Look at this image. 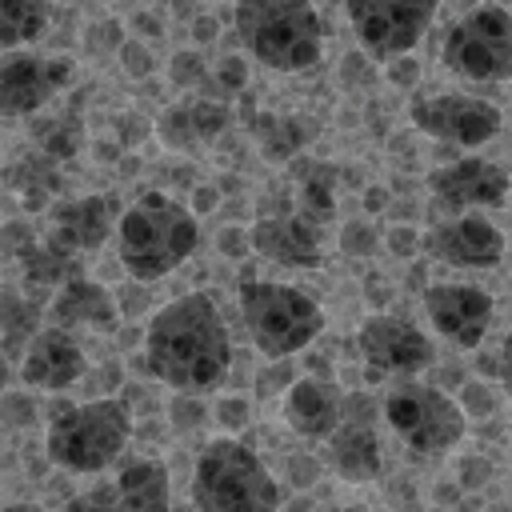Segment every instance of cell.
Listing matches in <instances>:
<instances>
[{"mask_svg":"<svg viewBox=\"0 0 512 512\" xmlns=\"http://www.w3.org/2000/svg\"><path fill=\"white\" fill-rule=\"evenodd\" d=\"M488 476H492V464H488V460H468V464H464V484H468V488L488 484Z\"/></svg>","mask_w":512,"mask_h":512,"instance_id":"45","label":"cell"},{"mask_svg":"<svg viewBox=\"0 0 512 512\" xmlns=\"http://www.w3.org/2000/svg\"><path fill=\"white\" fill-rule=\"evenodd\" d=\"M0 240H4V248H8V256H16V252H20V248H24L28 240H32V232H28L24 224H8V228L0 232Z\"/></svg>","mask_w":512,"mask_h":512,"instance_id":"43","label":"cell"},{"mask_svg":"<svg viewBox=\"0 0 512 512\" xmlns=\"http://www.w3.org/2000/svg\"><path fill=\"white\" fill-rule=\"evenodd\" d=\"M112 488H116V508H136V512L168 508V468L160 460L124 464Z\"/></svg>","mask_w":512,"mask_h":512,"instance_id":"22","label":"cell"},{"mask_svg":"<svg viewBox=\"0 0 512 512\" xmlns=\"http://www.w3.org/2000/svg\"><path fill=\"white\" fill-rule=\"evenodd\" d=\"M376 228L372 224H364V220H356V224H344V232H340V248L348 252V256H372V248H376Z\"/></svg>","mask_w":512,"mask_h":512,"instance_id":"33","label":"cell"},{"mask_svg":"<svg viewBox=\"0 0 512 512\" xmlns=\"http://www.w3.org/2000/svg\"><path fill=\"white\" fill-rule=\"evenodd\" d=\"M128 432H132L128 404L116 400V396H100V400H88V404L60 408L48 424L44 452L56 468L100 472L124 452Z\"/></svg>","mask_w":512,"mask_h":512,"instance_id":"5","label":"cell"},{"mask_svg":"<svg viewBox=\"0 0 512 512\" xmlns=\"http://www.w3.org/2000/svg\"><path fill=\"white\" fill-rule=\"evenodd\" d=\"M252 136L260 140V152L268 160H292L304 144H308V128L296 116H276V112H260L252 116Z\"/></svg>","mask_w":512,"mask_h":512,"instance_id":"25","label":"cell"},{"mask_svg":"<svg viewBox=\"0 0 512 512\" xmlns=\"http://www.w3.org/2000/svg\"><path fill=\"white\" fill-rule=\"evenodd\" d=\"M444 68L476 80V84H500L512 72V16L500 4H484L464 12L448 36H444Z\"/></svg>","mask_w":512,"mask_h":512,"instance_id":"7","label":"cell"},{"mask_svg":"<svg viewBox=\"0 0 512 512\" xmlns=\"http://www.w3.org/2000/svg\"><path fill=\"white\" fill-rule=\"evenodd\" d=\"M216 248L224 252V256H232V260H244L248 256V232H240V228H224L220 236H216Z\"/></svg>","mask_w":512,"mask_h":512,"instance_id":"39","label":"cell"},{"mask_svg":"<svg viewBox=\"0 0 512 512\" xmlns=\"http://www.w3.org/2000/svg\"><path fill=\"white\" fill-rule=\"evenodd\" d=\"M320 232L324 224H316L312 216H304L300 208L292 212H272L260 216L248 232V244L272 260V264H288V268H316L320 264Z\"/></svg>","mask_w":512,"mask_h":512,"instance_id":"15","label":"cell"},{"mask_svg":"<svg viewBox=\"0 0 512 512\" xmlns=\"http://www.w3.org/2000/svg\"><path fill=\"white\" fill-rule=\"evenodd\" d=\"M112 44H120V24L116 20H104V24H92L88 28V48L92 52H104Z\"/></svg>","mask_w":512,"mask_h":512,"instance_id":"41","label":"cell"},{"mask_svg":"<svg viewBox=\"0 0 512 512\" xmlns=\"http://www.w3.org/2000/svg\"><path fill=\"white\" fill-rule=\"evenodd\" d=\"M212 208H216V188H212V184H200V188L192 192V208H188V212L200 216V212H212Z\"/></svg>","mask_w":512,"mask_h":512,"instance_id":"44","label":"cell"},{"mask_svg":"<svg viewBox=\"0 0 512 512\" xmlns=\"http://www.w3.org/2000/svg\"><path fill=\"white\" fill-rule=\"evenodd\" d=\"M144 364L160 384L184 396L212 392L232 368V344L216 300L208 292H188L164 304L144 332Z\"/></svg>","mask_w":512,"mask_h":512,"instance_id":"1","label":"cell"},{"mask_svg":"<svg viewBox=\"0 0 512 512\" xmlns=\"http://www.w3.org/2000/svg\"><path fill=\"white\" fill-rule=\"evenodd\" d=\"M192 500L204 512H264L280 504V488L248 444L216 436L196 456Z\"/></svg>","mask_w":512,"mask_h":512,"instance_id":"4","label":"cell"},{"mask_svg":"<svg viewBox=\"0 0 512 512\" xmlns=\"http://www.w3.org/2000/svg\"><path fill=\"white\" fill-rule=\"evenodd\" d=\"M36 144L48 160H72L80 152V124L72 116H56L36 128Z\"/></svg>","mask_w":512,"mask_h":512,"instance_id":"28","label":"cell"},{"mask_svg":"<svg viewBox=\"0 0 512 512\" xmlns=\"http://www.w3.org/2000/svg\"><path fill=\"white\" fill-rule=\"evenodd\" d=\"M216 84H220L224 92H244V84H248V64H244L240 56H224L220 68H216Z\"/></svg>","mask_w":512,"mask_h":512,"instance_id":"35","label":"cell"},{"mask_svg":"<svg viewBox=\"0 0 512 512\" xmlns=\"http://www.w3.org/2000/svg\"><path fill=\"white\" fill-rule=\"evenodd\" d=\"M196 216L176 204L172 196L148 192L140 196L120 220H116V252L128 276L136 280H160L176 272L192 248H196Z\"/></svg>","mask_w":512,"mask_h":512,"instance_id":"2","label":"cell"},{"mask_svg":"<svg viewBox=\"0 0 512 512\" xmlns=\"http://www.w3.org/2000/svg\"><path fill=\"white\" fill-rule=\"evenodd\" d=\"M356 348L368 360V368L376 376L392 372V376H412L424 372L436 360L432 340L404 316H388V312H372L360 332H356Z\"/></svg>","mask_w":512,"mask_h":512,"instance_id":"11","label":"cell"},{"mask_svg":"<svg viewBox=\"0 0 512 512\" xmlns=\"http://www.w3.org/2000/svg\"><path fill=\"white\" fill-rule=\"evenodd\" d=\"M184 116H188V128H192V140L196 144L216 140L228 128V108L216 104V100H188L184 104Z\"/></svg>","mask_w":512,"mask_h":512,"instance_id":"29","label":"cell"},{"mask_svg":"<svg viewBox=\"0 0 512 512\" xmlns=\"http://www.w3.org/2000/svg\"><path fill=\"white\" fill-rule=\"evenodd\" d=\"M240 316H244L252 344L268 360H288L292 352L308 348L324 328L320 304L304 288L276 284V280H244Z\"/></svg>","mask_w":512,"mask_h":512,"instance_id":"6","label":"cell"},{"mask_svg":"<svg viewBox=\"0 0 512 512\" xmlns=\"http://www.w3.org/2000/svg\"><path fill=\"white\" fill-rule=\"evenodd\" d=\"M144 304H148V296H144V292H140V288H136V292H132V296H128V292H124V296H120V304H116V308H120V312H128V316H136V312H140V308H144Z\"/></svg>","mask_w":512,"mask_h":512,"instance_id":"48","label":"cell"},{"mask_svg":"<svg viewBox=\"0 0 512 512\" xmlns=\"http://www.w3.org/2000/svg\"><path fill=\"white\" fill-rule=\"evenodd\" d=\"M204 420V404L200 400H176V428H196Z\"/></svg>","mask_w":512,"mask_h":512,"instance_id":"42","label":"cell"},{"mask_svg":"<svg viewBox=\"0 0 512 512\" xmlns=\"http://www.w3.org/2000/svg\"><path fill=\"white\" fill-rule=\"evenodd\" d=\"M168 76H172L176 88H192V84L204 80V60L196 52H176L172 64H168Z\"/></svg>","mask_w":512,"mask_h":512,"instance_id":"34","label":"cell"},{"mask_svg":"<svg viewBox=\"0 0 512 512\" xmlns=\"http://www.w3.org/2000/svg\"><path fill=\"white\" fill-rule=\"evenodd\" d=\"M112 216H116V204L108 196H80V200H68L56 208L52 216V228H48V244L64 248V252H96L108 232H112Z\"/></svg>","mask_w":512,"mask_h":512,"instance_id":"19","label":"cell"},{"mask_svg":"<svg viewBox=\"0 0 512 512\" xmlns=\"http://www.w3.org/2000/svg\"><path fill=\"white\" fill-rule=\"evenodd\" d=\"M116 52H120V68H124L128 80H144V76L152 72V64H156L152 52H148L140 40H120Z\"/></svg>","mask_w":512,"mask_h":512,"instance_id":"30","label":"cell"},{"mask_svg":"<svg viewBox=\"0 0 512 512\" xmlns=\"http://www.w3.org/2000/svg\"><path fill=\"white\" fill-rule=\"evenodd\" d=\"M8 184H16V192L24 196V204L32 212H40L44 200H48V192H56V168H52L48 156H28L24 164H16L8 172Z\"/></svg>","mask_w":512,"mask_h":512,"instance_id":"27","label":"cell"},{"mask_svg":"<svg viewBox=\"0 0 512 512\" xmlns=\"http://www.w3.org/2000/svg\"><path fill=\"white\" fill-rule=\"evenodd\" d=\"M116 128H120L116 136H120V144H124V148H136V144L148 136V124H144V116H136V112L120 116V120H116Z\"/></svg>","mask_w":512,"mask_h":512,"instance_id":"38","label":"cell"},{"mask_svg":"<svg viewBox=\"0 0 512 512\" xmlns=\"http://www.w3.org/2000/svg\"><path fill=\"white\" fill-rule=\"evenodd\" d=\"M460 408H472V412H480V416H492V412H496V400H492L488 384H464V404H460Z\"/></svg>","mask_w":512,"mask_h":512,"instance_id":"40","label":"cell"},{"mask_svg":"<svg viewBox=\"0 0 512 512\" xmlns=\"http://www.w3.org/2000/svg\"><path fill=\"white\" fill-rule=\"evenodd\" d=\"M424 312L444 340H452L460 348H476L492 328L496 300L476 284H428Z\"/></svg>","mask_w":512,"mask_h":512,"instance_id":"13","label":"cell"},{"mask_svg":"<svg viewBox=\"0 0 512 512\" xmlns=\"http://www.w3.org/2000/svg\"><path fill=\"white\" fill-rule=\"evenodd\" d=\"M16 260L24 264V280L32 284V288H56L60 280H68V276H76V256L72 252H64V248H56V244H48V240H28L20 252H16Z\"/></svg>","mask_w":512,"mask_h":512,"instance_id":"24","label":"cell"},{"mask_svg":"<svg viewBox=\"0 0 512 512\" xmlns=\"http://www.w3.org/2000/svg\"><path fill=\"white\" fill-rule=\"evenodd\" d=\"M0 420L12 424V428H28V424L36 420L32 396H24V392H4V396H0Z\"/></svg>","mask_w":512,"mask_h":512,"instance_id":"32","label":"cell"},{"mask_svg":"<svg viewBox=\"0 0 512 512\" xmlns=\"http://www.w3.org/2000/svg\"><path fill=\"white\" fill-rule=\"evenodd\" d=\"M72 80L68 56H12L0 64V116H32Z\"/></svg>","mask_w":512,"mask_h":512,"instance_id":"14","label":"cell"},{"mask_svg":"<svg viewBox=\"0 0 512 512\" xmlns=\"http://www.w3.org/2000/svg\"><path fill=\"white\" fill-rule=\"evenodd\" d=\"M360 64H364V56H344V80H352V76L356 80H372V72H364Z\"/></svg>","mask_w":512,"mask_h":512,"instance_id":"49","label":"cell"},{"mask_svg":"<svg viewBox=\"0 0 512 512\" xmlns=\"http://www.w3.org/2000/svg\"><path fill=\"white\" fill-rule=\"evenodd\" d=\"M424 248L456 268H496L504 260V232L480 216H456L428 232Z\"/></svg>","mask_w":512,"mask_h":512,"instance_id":"17","label":"cell"},{"mask_svg":"<svg viewBox=\"0 0 512 512\" xmlns=\"http://www.w3.org/2000/svg\"><path fill=\"white\" fill-rule=\"evenodd\" d=\"M248 420H252L248 396H220V404H216V424H220L224 432H244Z\"/></svg>","mask_w":512,"mask_h":512,"instance_id":"31","label":"cell"},{"mask_svg":"<svg viewBox=\"0 0 512 512\" xmlns=\"http://www.w3.org/2000/svg\"><path fill=\"white\" fill-rule=\"evenodd\" d=\"M236 32L272 72H308L324 52V24L312 0H236Z\"/></svg>","mask_w":512,"mask_h":512,"instance_id":"3","label":"cell"},{"mask_svg":"<svg viewBox=\"0 0 512 512\" xmlns=\"http://www.w3.org/2000/svg\"><path fill=\"white\" fill-rule=\"evenodd\" d=\"M328 456L340 476L348 480H376L380 476V436H376V400L364 392L340 396V420L328 432Z\"/></svg>","mask_w":512,"mask_h":512,"instance_id":"12","label":"cell"},{"mask_svg":"<svg viewBox=\"0 0 512 512\" xmlns=\"http://www.w3.org/2000/svg\"><path fill=\"white\" fill-rule=\"evenodd\" d=\"M192 36H196L200 44H208V40L216 36V20H212V16H196V20H192Z\"/></svg>","mask_w":512,"mask_h":512,"instance_id":"47","label":"cell"},{"mask_svg":"<svg viewBox=\"0 0 512 512\" xmlns=\"http://www.w3.org/2000/svg\"><path fill=\"white\" fill-rule=\"evenodd\" d=\"M428 188L440 208L464 212V208H500L508 192V172L492 160H456L448 168H436L428 176Z\"/></svg>","mask_w":512,"mask_h":512,"instance_id":"16","label":"cell"},{"mask_svg":"<svg viewBox=\"0 0 512 512\" xmlns=\"http://www.w3.org/2000/svg\"><path fill=\"white\" fill-rule=\"evenodd\" d=\"M384 76H388L392 84H400V88H412V84H416V76H420V64H416V60H408V56L400 52L392 64H384Z\"/></svg>","mask_w":512,"mask_h":512,"instance_id":"37","label":"cell"},{"mask_svg":"<svg viewBox=\"0 0 512 512\" xmlns=\"http://www.w3.org/2000/svg\"><path fill=\"white\" fill-rule=\"evenodd\" d=\"M40 324L36 304H28L16 288H0V348L4 356H20Z\"/></svg>","mask_w":512,"mask_h":512,"instance_id":"26","label":"cell"},{"mask_svg":"<svg viewBox=\"0 0 512 512\" xmlns=\"http://www.w3.org/2000/svg\"><path fill=\"white\" fill-rule=\"evenodd\" d=\"M96 504L116 508V488H108V492H88V496H76V500H72V508H96Z\"/></svg>","mask_w":512,"mask_h":512,"instance_id":"46","label":"cell"},{"mask_svg":"<svg viewBox=\"0 0 512 512\" xmlns=\"http://www.w3.org/2000/svg\"><path fill=\"white\" fill-rule=\"evenodd\" d=\"M384 244L392 248V256H412L416 252V228L412 224H392V228H384Z\"/></svg>","mask_w":512,"mask_h":512,"instance_id":"36","label":"cell"},{"mask_svg":"<svg viewBox=\"0 0 512 512\" xmlns=\"http://www.w3.org/2000/svg\"><path fill=\"white\" fill-rule=\"evenodd\" d=\"M52 320L60 328H96V332H116L120 328V308H116V296L96 284V280H84L80 272L60 280L56 284V296H52Z\"/></svg>","mask_w":512,"mask_h":512,"instance_id":"20","label":"cell"},{"mask_svg":"<svg viewBox=\"0 0 512 512\" xmlns=\"http://www.w3.org/2000/svg\"><path fill=\"white\" fill-rule=\"evenodd\" d=\"M284 420L292 432L320 440L340 420V392L320 376H300L284 396Z\"/></svg>","mask_w":512,"mask_h":512,"instance_id":"21","label":"cell"},{"mask_svg":"<svg viewBox=\"0 0 512 512\" xmlns=\"http://www.w3.org/2000/svg\"><path fill=\"white\" fill-rule=\"evenodd\" d=\"M388 428L412 452H448L464 436V408L432 384H400L384 396Z\"/></svg>","mask_w":512,"mask_h":512,"instance_id":"8","label":"cell"},{"mask_svg":"<svg viewBox=\"0 0 512 512\" xmlns=\"http://www.w3.org/2000/svg\"><path fill=\"white\" fill-rule=\"evenodd\" d=\"M436 8H440V0H344L356 40L376 60L412 52L424 40V32L432 28Z\"/></svg>","mask_w":512,"mask_h":512,"instance_id":"9","label":"cell"},{"mask_svg":"<svg viewBox=\"0 0 512 512\" xmlns=\"http://www.w3.org/2000/svg\"><path fill=\"white\" fill-rule=\"evenodd\" d=\"M52 24V0H0V52L32 44Z\"/></svg>","mask_w":512,"mask_h":512,"instance_id":"23","label":"cell"},{"mask_svg":"<svg viewBox=\"0 0 512 512\" xmlns=\"http://www.w3.org/2000/svg\"><path fill=\"white\" fill-rule=\"evenodd\" d=\"M412 124L432 140H444L456 148H480L500 132L504 112L480 96L440 92V96H424L412 104Z\"/></svg>","mask_w":512,"mask_h":512,"instance_id":"10","label":"cell"},{"mask_svg":"<svg viewBox=\"0 0 512 512\" xmlns=\"http://www.w3.org/2000/svg\"><path fill=\"white\" fill-rule=\"evenodd\" d=\"M8 384V356H4V348H0V388Z\"/></svg>","mask_w":512,"mask_h":512,"instance_id":"50","label":"cell"},{"mask_svg":"<svg viewBox=\"0 0 512 512\" xmlns=\"http://www.w3.org/2000/svg\"><path fill=\"white\" fill-rule=\"evenodd\" d=\"M20 356H24V360H20L24 384L44 388V392L72 388V384L84 376V352H80V344L68 336V328H60V324L32 332V340L24 344Z\"/></svg>","mask_w":512,"mask_h":512,"instance_id":"18","label":"cell"}]
</instances>
